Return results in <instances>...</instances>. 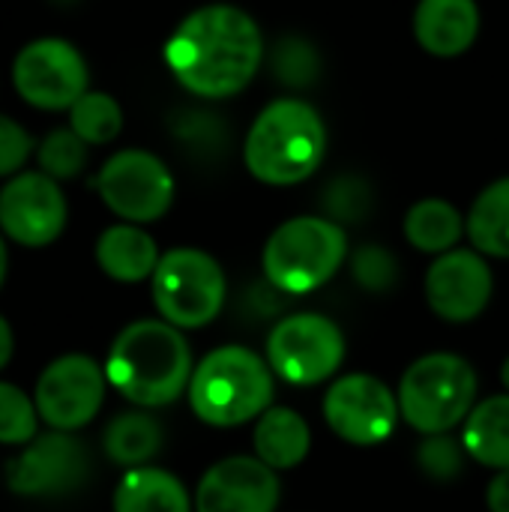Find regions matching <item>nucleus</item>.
Instances as JSON below:
<instances>
[{"label":"nucleus","instance_id":"f257e3e1","mask_svg":"<svg viewBox=\"0 0 509 512\" xmlns=\"http://www.w3.org/2000/svg\"><path fill=\"white\" fill-rule=\"evenodd\" d=\"M258 21L231 3L189 12L165 42V63L177 84L201 99H231L264 63Z\"/></svg>","mask_w":509,"mask_h":512},{"label":"nucleus","instance_id":"f03ea898","mask_svg":"<svg viewBox=\"0 0 509 512\" xmlns=\"http://www.w3.org/2000/svg\"><path fill=\"white\" fill-rule=\"evenodd\" d=\"M192 348L168 321L141 318L117 333L105 360L108 384L138 408H165L177 402L192 381Z\"/></svg>","mask_w":509,"mask_h":512},{"label":"nucleus","instance_id":"7ed1b4c3","mask_svg":"<svg viewBox=\"0 0 509 512\" xmlns=\"http://www.w3.org/2000/svg\"><path fill=\"white\" fill-rule=\"evenodd\" d=\"M327 153V126L315 105L297 96L273 99L243 141V162L258 183L297 186L309 180Z\"/></svg>","mask_w":509,"mask_h":512},{"label":"nucleus","instance_id":"20e7f679","mask_svg":"<svg viewBox=\"0 0 509 512\" xmlns=\"http://www.w3.org/2000/svg\"><path fill=\"white\" fill-rule=\"evenodd\" d=\"M186 396L201 423L234 429L270 408L273 369L243 345H222L195 366Z\"/></svg>","mask_w":509,"mask_h":512},{"label":"nucleus","instance_id":"39448f33","mask_svg":"<svg viewBox=\"0 0 509 512\" xmlns=\"http://www.w3.org/2000/svg\"><path fill=\"white\" fill-rule=\"evenodd\" d=\"M348 261V234L327 216H294L264 243L261 270L279 294L300 297L324 288Z\"/></svg>","mask_w":509,"mask_h":512},{"label":"nucleus","instance_id":"423d86ee","mask_svg":"<svg viewBox=\"0 0 509 512\" xmlns=\"http://www.w3.org/2000/svg\"><path fill=\"white\" fill-rule=\"evenodd\" d=\"M402 420L420 435H444L468 420L477 405L474 366L447 351L414 360L399 381Z\"/></svg>","mask_w":509,"mask_h":512},{"label":"nucleus","instance_id":"0eeeda50","mask_svg":"<svg viewBox=\"0 0 509 512\" xmlns=\"http://www.w3.org/2000/svg\"><path fill=\"white\" fill-rule=\"evenodd\" d=\"M150 288L159 318L177 330H201L216 321L228 294L222 264L210 252L192 246L165 252Z\"/></svg>","mask_w":509,"mask_h":512},{"label":"nucleus","instance_id":"6e6552de","mask_svg":"<svg viewBox=\"0 0 509 512\" xmlns=\"http://www.w3.org/2000/svg\"><path fill=\"white\" fill-rule=\"evenodd\" d=\"M273 375L297 387L330 381L345 363V333L321 312H294L273 324L267 336Z\"/></svg>","mask_w":509,"mask_h":512},{"label":"nucleus","instance_id":"1a4fd4ad","mask_svg":"<svg viewBox=\"0 0 509 512\" xmlns=\"http://www.w3.org/2000/svg\"><path fill=\"white\" fill-rule=\"evenodd\" d=\"M93 471V456L75 432H45L24 444L21 456L9 462L6 483L12 495L57 501L84 489Z\"/></svg>","mask_w":509,"mask_h":512},{"label":"nucleus","instance_id":"9d476101","mask_svg":"<svg viewBox=\"0 0 509 512\" xmlns=\"http://www.w3.org/2000/svg\"><path fill=\"white\" fill-rule=\"evenodd\" d=\"M96 189L105 207L132 225L156 222L174 204V177L168 165L147 150L114 153L102 165Z\"/></svg>","mask_w":509,"mask_h":512},{"label":"nucleus","instance_id":"9b49d317","mask_svg":"<svg viewBox=\"0 0 509 512\" xmlns=\"http://www.w3.org/2000/svg\"><path fill=\"white\" fill-rule=\"evenodd\" d=\"M324 420L351 447H378L402 420L399 396L375 375H342L324 393Z\"/></svg>","mask_w":509,"mask_h":512},{"label":"nucleus","instance_id":"f8f14e48","mask_svg":"<svg viewBox=\"0 0 509 512\" xmlns=\"http://www.w3.org/2000/svg\"><path fill=\"white\" fill-rule=\"evenodd\" d=\"M12 84L24 102L42 111L72 108L90 84L87 60L66 39H36L15 54Z\"/></svg>","mask_w":509,"mask_h":512},{"label":"nucleus","instance_id":"ddd939ff","mask_svg":"<svg viewBox=\"0 0 509 512\" xmlns=\"http://www.w3.org/2000/svg\"><path fill=\"white\" fill-rule=\"evenodd\" d=\"M105 366L84 354H66L51 360L33 390L39 420L57 432L84 429L105 402Z\"/></svg>","mask_w":509,"mask_h":512},{"label":"nucleus","instance_id":"4468645a","mask_svg":"<svg viewBox=\"0 0 509 512\" xmlns=\"http://www.w3.org/2000/svg\"><path fill=\"white\" fill-rule=\"evenodd\" d=\"M423 294L441 321L471 324L492 303L495 276L486 255L477 249H450L429 264Z\"/></svg>","mask_w":509,"mask_h":512},{"label":"nucleus","instance_id":"2eb2a0df","mask_svg":"<svg viewBox=\"0 0 509 512\" xmlns=\"http://www.w3.org/2000/svg\"><path fill=\"white\" fill-rule=\"evenodd\" d=\"M66 228V195L42 171L15 174L0 189V231L18 246L39 249Z\"/></svg>","mask_w":509,"mask_h":512},{"label":"nucleus","instance_id":"dca6fc26","mask_svg":"<svg viewBox=\"0 0 509 512\" xmlns=\"http://www.w3.org/2000/svg\"><path fill=\"white\" fill-rule=\"evenodd\" d=\"M279 474L258 456H228L207 468L195 489V512H276Z\"/></svg>","mask_w":509,"mask_h":512},{"label":"nucleus","instance_id":"f3484780","mask_svg":"<svg viewBox=\"0 0 509 512\" xmlns=\"http://www.w3.org/2000/svg\"><path fill=\"white\" fill-rule=\"evenodd\" d=\"M477 0H420L414 9V36L432 57H459L480 36Z\"/></svg>","mask_w":509,"mask_h":512},{"label":"nucleus","instance_id":"a211bd4d","mask_svg":"<svg viewBox=\"0 0 509 512\" xmlns=\"http://www.w3.org/2000/svg\"><path fill=\"white\" fill-rule=\"evenodd\" d=\"M159 246L156 240L132 222L111 225L96 240V264L99 270L123 285H135L144 279H153L159 267Z\"/></svg>","mask_w":509,"mask_h":512},{"label":"nucleus","instance_id":"6ab92c4d","mask_svg":"<svg viewBox=\"0 0 509 512\" xmlns=\"http://www.w3.org/2000/svg\"><path fill=\"white\" fill-rule=\"evenodd\" d=\"M252 444H255V456L279 474L306 462L312 450V429L300 411L270 405L255 420Z\"/></svg>","mask_w":509,"mask_h":512},{"label":"nucleus","instance_id":"aec40b11","mask_svg":"<svg viewBox=\"0 0 509 512\" xmlns=\"http://www.w3.org/2000/svg\"><path fill=\"white\" fill-rule=\"evenodd\" d=\"M114 512H192V498L171 471L144 465L126 471L117 483Z\"/></svg>","mask_w":509,"mask_h":512},{"label":"nucleus","instance_id":"412c9836","mask_svg":"<svg viewBox=\"0 0 509 512\" xmlns=\"http://www.w3.org/2000/svg\"><path fill=\"white\" fill-rule=\"evenodd\" d=\"M162 444H165V429L147 408L117 414L102 432L105 456L126 471L150 465L159 456Z\"/></svg>","mask_w":509,"mask_h":512},{"label":"nucleus","instance_id":"4be33fe9","mask_svg":"<svg viewBox=\"0 0 509 512\" xmlns=\"http://www.w3.org/2000/svg\"><path fill=\"white\" fill-rule=\"evenodd\" d=\"M462 441L477 465L509 471V393L489 396L474 405L462 423Z\"/></svg>","mask_w":509,"mask_h":512},{"label":"nucleus","instance_id":"5701e85b","mask_svg":"<svg viewBox=\"0 0 509 512\" xmlns=\"http://www.w3.org/2000/svg\"><path fill=\"white\" fill-rule=\"evenodd\" d=\"M402 231L417 252L438 258L450 249H459V240L465 237V216L444 198H423L405 213Z\"/></svg>","mask_w":509,"mask_h":512},{"label":"nucleus","instance_id":"b1692460","mask_svg":"<svg viewBox=\"0 0 509 512\" xmlns=\"http://www.w3.org/2000/svg\"><path fill=\"white\" fill-rule=\"evenodd\" d=\"M471 249L486 258H509V177L489 183L465 216Z\"/></svg>","mask_w":509,"mask_h":512},{"label":"nucleus","instance_id":"393cba45","mask_svg":"<svg viewBox=\"0 0 509 512\" xmlns=\"http://www.w3.org/2000/svg\"><path fill=\"white\" fill-rule=\"evenodd\" d=\"M69 129L87 144H108L123 129V111L108 93H84L69 108Z\"/></svg>","mask_w":509,"mask_h":512},{"label":"nucleus","instance_id":"a878e982","mask_svg":"<svg viewBox=\"0 0 509 512\" xmlns=\"http://www.w3.org/2000/svg\"><path fill=\"white\" fill-rule=\"evenodd\" d=\"M270 66H273V75L279 78V84L294 87V90H306L321 75V54L309 39L285 36L273 45Z\"/></svg>","mask_w":509,"mask_h":512},{"label":"nucleus","instance_id":"bb28decb","mask_svg":"<svg viewBox=\"0 0 509 512\" xmlns=\"http://www.w3.org/2000/svg\"><path fill=\"white\" fill-rule=\"evenodd\" d=\"M321 207L324 216L333 219L336 225H354L363 222L372 207H375V192L369 186V180H363L360 174H342L336 180H330V186L321 195Z\"/></svg>","mask_w":509,"mask_h":512},{"label":"nucleus","instance_id":"cd10ccee","mask_svg":"<svg viewBox=\"0 0 509 512\" xmlns=\"http://www.w3.org/2000/svg\"><path fill=\"white\" fill-rule=\"evenodd\" d=\"M417 468L432 480V483H453L462 477L465 465H468V450L462 435L456 438L453 432L444 435H423V441L417 444Z\"/></svg>","mask_w":509,"mask_h":512},{"label":"nucleus","instance_id":"c85d7f7f","mask_svg":"<svg viewBox=\"0 0 509 512\" xmlns=\"http://www.w3.org/2000/svg\"><path fill=\"white\" fill-rule=\"evenodd\" d=\"M39 171L51 180H72L87 165V141H81L72 129H54L36 150Z\"/></svg>","mask_w":509,"mask_h":512},{"label":"nucleus","instance_id":"c756f323","mask_svg":"<svg viewBox=\"0 0 509 512\" xmlns=\"http://www.w3.org/2000/svg\"><path fill=\"white\" fill-rule=\"evenodd\" d=\"M39 435L36 402L15 384L0 381V444L24 447Z\"/></svg>","mask_w":509,"mask_h":512},{"label":"nucleus","instance_id":"7c9ffc66","mask_svg":"<svg viewBox=\"0 0 509 512\" xmlns=\"http://www.w3.org/2000/svg\"><path fill=\"white\" fill-rule=\"evenodd\" d=\"M348 261H351L354 282L363 291H369V294H390L399 285V279H402L399 258L387 246L366 243V246L354 249V255Z\"/></svg>","mask_w":509,"mask_h":512},{"label":"nucleus","instance_id":"2f4dec72","mask_svg":"<svg viewBox=\"0 0 509 512\" xmlns=\"http://www.w3.org/2000/svg\"><path fill=\"white\" fill-rule=\"evenodd\" d=\"M174 135L198 156H216L228 147V126L207 111H183L174 120Z\"/></svg>","mask_w":509,"mask_h":512},{"label":"nucleus","instance_id":"473e14b6","mask_svg":"<svg viewBox=\"0 0 509 512\" xmlns=\"http://www.w3.org/2000/svg\"><path fill=\"white\" fill-rule=\"evenodd\" d=\"M30 150H33V138L27 135V129L9 120L6 114H0V177L15 174L27 162Z\"/></svg>","mask_w":509,"mask_h":512},{"label":"nucleus","instance_id":"72a5a7b5","mask_svg":"<svg viewBox=\"0 0 509 512\" xmlns=\"http://www.w3.org/2000/svg\"><path fill=\"white\" fill-rule=\"evenodd\" d=\"M489 512H509V471H495L489 489H486Z\"/></svg>","mask_w":509,"mask_h":512},{"label":"nucleus","instance_id":"f704fd0d","mask_svg":"<svg viewBox=\"0 0 509 512\" xmlns=\"http://www.w3.org/2000/svg\"><path fill=\"white\" fill-rule=\"evenodd\" d=\"M12 354H15V333H12V327H9V321L0 315V372L9 366V360H12Z\"/></svg>","mask_w":509,"mask_h":512},{"label":"nucleus","instance_id":"c9c22d12","mask_svg":"<svg viewBox=\"0 0 509 512\" xmlns=\"http://www.w3.org/2000/svg\"><path fill=\"white\" fill-rule=\"evenodd\" d=\"M6 267H9V255H6V243H3V237H0V285H3V279H6Z\"/></svg>","mask_w":509,"mask_h":512},{"label":"nucleus","instance_id":"e433bc0d","mask_svg":"<svg viewBox=\"0 0 509 512\" xmlns=\"http://www.w3.org/2000/svg\"><path fill=\"white\" fill-rule=\"evenodd\" d=\"M501 384H504V390L509 393V357L504 360V366H501Z\"/></svg>","mask_w":509,"mask_h":512}]
</instances>
